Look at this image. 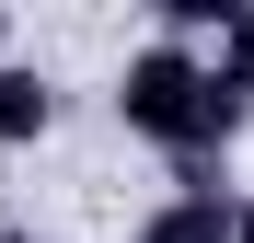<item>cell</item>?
Segmentation results:
<instances>
[{"label":"cell","mask_w":254,"mask_h":243,"mask_svg":"<svg viewBox=\"0 0 254 243\" xmlns=\"http://www.w3.org/2000/svg\"><path fill=\"white\" fill-rule=\"evenodd\" d=\"M47 128H58V81L12 58V70H0V151H35Z\"/></svg>","instance_id":"cell-3"},{"label":"cell","mask_w":254,"mask_h":243,"mask_svg":"<svg viewBox=\"0 0 254 243\" xmlns=\"http://www.w3.org/2000/svg\"><path fill=\"white\" fill-rule=\"evenodd\" d=\"M231 243H254V197H231Z\"/></svg>","instance_id":"cell-5"},{"label":"cell","mask_w":254,"mask_h":243,"mask_svg":"<svg viewBox=\"0 0 254 243\" xmlns=\"http://www.w3.org/2000/svg\"><path fill=\"white\" fill-rule=\"evenodd\" d=\"M116 116H127V139L174 151L185 174H208V151L243 128V104L208 81V58H196V47H162V35H150V47L116 70Z\"/></svg>","instance_id":"cell-1"},{"label":"cell","mask_w":254,"mask_h":243,"mask_svg":"<svg viewBox=\"0 0 254 243\" xmlns=\"http://www.w3.org/2000/svg\"><path fill=\"white\" fill-rule=\"evenodd\" d=\"M0 70H12V23H0Z\"/></svg>","instance_id":"cell-6"},{"label":"cell","mask_w":254,"mask_h":243,"mask_svg":"<svg viewBox=\"0 0 254 243\" xmlns=\"http://www.w3.org/2000/svg\"><path fill=\"white\" fill-rule=\"evenodd\" d=\"M139 243H231V197L208 185V174H185V185L139 220Z\"/></svg>","instance_id":"cell-2"},{"label":"cell","mask_w":254,"mask_h":243,"mask_svg":"<svg viewBox=\"0 0 254 243\" xmlns=\"http://www.w3.org/2000/svg\"><path fill=\"white\" fill-rule=\"evenodd\" d=\"M208 81H220V93H231V104L254 116V12H243V23L220 35V58H208Z\"/></svg>","instance_id":"cell-4"}]
</instances>
